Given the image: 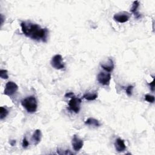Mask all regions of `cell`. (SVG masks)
I'll return each mask as SVG.
<instances>
[{
  "label": "cell",
  "mask_w": 155,
  "mask_h": 155,
  "mask_svg": "<svg viewBox=\"0 0 155 155\" xmlns=\"http://www.w3.org/2000/svg\"><path fill=\"white\" fill-rule=\"evenodd\" d=\"M63 59L61 55H56L53 56L51 60L52 66L56 69V70H61L64 68V64L62 62Z\"/></svg>",
  "instance_id": "4"
},
{
  "label": "cell",
  "mask_w": 155,
  "mask_h": 155,
  "mask_svg": "<svg viewBox=\"0 0 155 155\" xmlns=\"http://www.w3.org/2000/svg\"><path fill=\"white\" fill-rule=\"evenodd\" d=\"M149 85H150V89H151L152 92H154V78H153L152 83L149 84Z\"/></svg>",
  "instance_id": "21"
},
{
  "label": "cell",
  "mask_w": 155,
  "mask_h": 155,
  "mask_svg": "<svg viewBox=\"0 0 155 155\" xmlns=\"http://www.w3.org/2000/svg\"><path fill=\"white\" fill-rule=\"evenodd\" d=\"M81 103L82 101L81 99L73 97L68 103L69 108L75 113H78L80 110V106H81Z\"/></svg>",
  "instance_id": "5"
},
{
  "label": "cell",
  "mask_w": 155,
  "mask_h": 155,
  "mask_svg": "<svg viewBox=\"0 0 155 155\" xmlns=\"http://www.w3.org/2000/svg\"><path fill=\"white\" fill-rule=\"evenodd\" d=\"M130 17H131V15L129 13L125 12H122L116 13L114 15L113 18L116 21H117V22L120 23H124L129 21Z\"/></svg>",
  "instance_id": "7"
},
{
  "label": "cell",
  "mask_w": 155,
  "mask_h": 155,
  "mask_svg": "<svg viewBox=\"0 0 155 155\" xmlns=\"http://www.w3.org/2000/svg\"><path fill=\"white\" fill-rule=\"evenodd\" d=\"M115 147L117 152H122L126 149L124 141L121 138H117L115 142Z\"/></svg>",
  "instance_id": "10"
},
{
  "label": "cell",
  "mask_w": 155,
  "mask_h": 155,
  "mask_svg": "<svg viewBox=\"0 0 155 155\" xmlns=\"http://www.w3.org/2000/svg\"><path fill=\"white\" fill-rule=\"evenodd\" d=\"M0 77H1L2 79H8L9 76L7 74V70L1 69V70H0Z\"/></svg>",
  "instance_id": "16"
},
{
  "label": "cell",
  "mask_w": 155,
  "mask_h": 155,
  "mask_svg": "<svg viewBox=\"0 0 155 155\" xmlns=\"http://www.w3.org/2000/svg\"><path fill=\"white\" fill-rule=\"evenodd\" d=\"M145 99L148 103H154V97L150 95H146L145 96Z\"/></svg>",
  "instance_id": "17"
},
{
  "label": "cell",
  "mask_w": 155,
  "mask_h": 155,
  "mask_svg": "<svg viewBox=\"0 0 155 155\" xmlns=\"http://www.w3.org/2000/svg\"><path fill=\"white\" fill-rule=\"evenodd\" d=\"M83 98L88 101H93L98 98V93H85Z\"/></svg>",
  "instance_id": "14"
},
{
  "label": "cell",
  "mask_w": 155,
  "mask_h": 155,
  "mask_svg": "<svg viewBox=\"0 0 155 155\" xmlns=\"http://www.w3.org/2000/svg\"><path fill=\"white\" fill-rule=\"evenodd\" d=\"M65 97H67V98H72L74 97V96L73 93H72V92H68V93H67L66 94Z\"/></svg>",
  "instance_id": "20"
},
{
  "label": "cell",
  "mask_w": 155,
  "mask_h": 155,
  "mask_svg": "<svg viewBox=\"0 0 155 155\" xmlns=\"http://www.w3.org/2000/svg\"><path fill=\"white\" fill-rule=\"evenodd\" d=\"M101 66L104 70H105L106 72H107L109 73L111 72L112 71H113L115 67L113 61L111 58H109L108 61L107 62H103L101 64Z\"/></svg>",
  "instance_id": "9"
},
{
  "label": "cell",
  "mask_w": 155,
  "mask_h": 155,
  "mask_svg": "<svg viewBox=\"0 0 155 155\" xmlns=\"http://www.w3.org/2000/svg\"><path fill=\"white\" fill-rule=\"evenodd\" d=\"M133 88H134L133 85H129V86L126 88V93L127 94L128 96H129V97H130L132 95Z\"/></svg>",
  "instance_id": "18"
},
{
  "label": "cell",
  "mask_w": 155,
  "mask_h": 155,
  "mask_svg": "<svg viewBox=\"0 0 155 155\" xmlns=\"http://www.w3.org/2000/svg\"><path fill=\"white\" fill-rule=\"evenodd\" d=\"M72 144L74 150L75 152H78L83 148L84 145V142L76 135H74L72 139Z\"/></svg>",
  "instance_id": "8"
},
{
  "label": "cell",
  "mask_w": 155,
  "mask_h": 155,
  "mask_svg": "<svg viewBox=\"0 0 155 155\" xmlns=\"http://www.w3.org/2000/svg\"><path fill=\"white\" fill-rule=\"evenodd\" d=\"M8 114L9 111L6 108L3 107H0V119H1V120H3L4 118H6Z\"/></svg>",
  "instance_id": "15"
},
{
  "label": "cell",
  "mask_w": 155,
  "mask_h": 155,
  "mask_svg": "<svg viewBox=\"0 0 155 155\" xmlns=\"http://www.w3.org/2000/svg\"><path fill=\"white\" fill-rule=\"evenodd\" d=\"M21 105L28 113H34L38 108V103L34 96H30L21 101Z\"/></svg>",
  "instance_id": "2"
},
{
  "label": "cell",
  "mask_w": 155,
  "mask_h": 155,
  "mask_svg": "<svg viewBox=\"0 0 155 155\" xmlns=\"http://www.w3.org/2000/svg\"><path fill=\"white\" fill-rule=\"evenodd\" d=\"M3 19H4L3 16V15H1V25H3Z\"/></svg>",
  "instance_id": "23"
},
{
  "label": "cell",
  "mask_w": 155,
  "mask_h": 155,
  "mask_svg": "<svg viewBox=\"0 0 155 155\" xmlns=\"http://www.w3.org/2000/svg\"><path fill=\"white\" fill-rule=\"evenodd\" d=\"M97 79L99 84L103 85H109L111 80V74L110 73L101 72L98 74Z\"/></svg>",
  "instance_id": "6"
},
{
  "label": "cell",
  "mask_w": 155,
  "mask_h": 155,
  "mask_svg": "<svg viewBox=\"0 0 155 155\" xmlns=\"http://www.w3.org/2000/svg\"><path fill=\"white\" fill-rule=\"evenodd\" d=\"M85 124L86 125L95 127H98L100 126V123L98 121V120L93 118V117H90V118L87 119L86 121L85 122Z\"/></svg>",
  "instance_id": "13"
},
{
  "label": "cell",
  "mask_w": 155,
  "mask_h": 155,
  "mask_svg": "<svg viewBox=\"0 0 155 155\" xmlns=\"http://www.w3.org/2000/svg\"><path fill=\"white\" fill-rule=\"evenodd\" d=\"M29 146V142H28V141L27 140V139L25 137L24 138L23 140V147L24 148H27Z\"/></svg>",
  "instance_id": "19"
},
{
  "label": "cell",
  "mask_w": 155,
  "mask_h": 155,
  "mask_svg": "<svg viewBox=\"0 0 155 155\" xmlns=\"http://www.w3.org/2000/svg\"><path fill=\"white\" fill-rule=\"evenodd\" d=\"M140 6V2L138 1H135L133 3V5H132V7L130 9V11L135 14V17H136V18H140L141 17L140 14L138 12V9Z\"/></svg>",
  "instance_id": "12"
},
{
  "label": "cell",
  "mask_w": 155,
  "mask_h": 155,
  "mask_svg": "<svg viewBox=\"0 0 155 155\" xmlns=\"http://www.w3.org/2000/svg\"><path fill=\"white\" fill-rule=\"evenodd\" d=\"M10 143V144H11L12 146H15V144H16V141L15 140H12Z\"/></svg>",
  "instance_id": "22"
},
{
  "label": "cell",
  "mask_w": 155,
  "mask_h": 155,
  "mask_svg": "<svg viewBox=\"0 0 155 155\" xmlns=\"http://www.w3.org/2000/svg\"><path fill=\"white\" fill-rule=\"evenodd\" d=\"M41 138H42L41 131L39 129L36 130L34 133L32 137V141L33 144L35 146L38 145V144L41 142Z\"/></svg>",
  "instance_id": "11"
},
{
  "label": "cell",
  "mask_w": 155,
  "mask_h": 155,
  "mask_svg": "<svg viewBox=\"0 0 155 155\" xmlns=\"http://www.w3.org/2000/svg\"><path fill=\"white\" fill-rule=\"evenodd\" d=\"M18 90V86L17 84L12 81H9L6 84L4 94L9 96V97H12V95L17 93Z\"/></svg>",
  "instance_id": "3"
},
{
  "label": "cell",
  "mask_w": 155,
  "mask_h": 155,
  "mask_svg": "<svg viewBox=\"0 0 155 155\" xmlns=\"http://www.w3.org/2000/svg\"><path fill=\"white\" fill-rule=\"evenodd\" d=\"M21 30L23 34L28 38L37 41L46 42L49 36V30L46 28L29 21H23L21 23Z\"/></svg>",
  "instance_id": "1"
}]
</instances>
